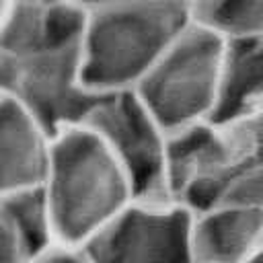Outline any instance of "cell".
Returning a JSON list of instances; mask_svg holds the SVG:
<instances>
[{
    "mask_svg": "<svg viewBox=\"0 0 263 263\" xmlns=\"http://www.w3.org/2000/svg\"><path fill=\"white\" fill-rule=\"evenodd\" d=\"M191 21L185 0H132L86 8L80 41L86 84L99 95L136 90Z\"/></svg>",
    "mask_w": 263,
    "mask_h": 263,
    "instance_id": "6da1fadb",
    "label": "cell"
},
{
    "mask_svg": "<svg viewBox=\"0 0 263 263\" xmlns=\"http://www.w3.org/2000/svg\"><path fill=\"white\" fill-rule=\"evenodd\" d=\"M41 187L51 210L58 245L72 249H82L136 199L125 171L86 125L53 136Z\"/></svg>",
    "mask_w": 263,
    "mask_h": 263,
    "instance_id": "7a4b0ae2",
    "label": "cell"
},
{
    "mask_svg": "<svg viewBox=\"0 0 263 263\" xmlns=\"http://www.w3.org/2000/svg\"><path fill=\"white\" fill-rule=\"evenodd\" d=\"M261 160L263 111L195 123L171 134V193L193 212L208 210Z\"/></svg>",
    "mask_w": 263,
    "mask_h": 263,
    "instance_id": "3957f363",
    "label": "cell"
},
{
    "mask_svg": "<svg viewBox=\"0 0 263 263\" xmlns=\"http://www.w3.org/2000/svg\"><path fill=\"white\" fill-rule=\"evenodd\" d=\"M226 39L191 21L134 90L168 134L214 119Z\"/></svg>",
    "mask_w": 263,
    "mask_h": 263,
    "instance_id": "277c9868",
    "label": "cell"
},
{
    "mask_svg": "<svg viewBox=\"0 0 263 263\" xmlns=\"http://www.w3.org/2000/svg\"><path fill=\"white\" fill-rule=\"evenodd\" d=\"M0 97L27 107L53 136L82 125L101 99L86 84L80 43L0 51Z\"/></svg>",
    "mask_w": 263,
    "mask_h": 263,
    "instance_id": "5b68a950",
    "label": "cell"
},
{
    "mask_svg": "<svg viewBox=\"0 0 263 263\" xmlns=\"http://www.w3.org/2000/svg\"><path fill=\"white\" fill-rule=\"evenodd\" d=\"M82 125L125 171L136 199L177 201L168 185L171 134L134 90L101 95Z\"/></svg>",
    "mask_w": 263,
    "mask_h": 263,
    "instance_id": "8992f818",
    "label": "cell"
},
{
    "mask_svg": "<svg viewBox=\"0 0 263 263\" xmlns=\"http://www.w3.org/2000/svg\"><path fill=\"white\" fill-rule=\"evenodd\" d=\"M193 210L134 199L80 251L88 263H193Z\"/></svg>",
    "mask_w": 263,
    "mask_h": 263,
    "instance_id": "52a82bcc",
    "label": "cell"
},
{
    "mask_svg": "<svg viewBox=\"0 0 263 263\" xmlns=\"http://www.w3.org/2000/svg\"><path fill=\"white\" fill-rule=\"evenodd\" d=\"M53 134L27 107L0 97V197L41 187L51 158Z\"/></svg>",
    "mask_w": 263,
    "mask_h": 263,
    "instance_id": "ba28073f",
    "label": "cell"
},
{
    "mask_svg": "<svg viewBox=\"0 0 263 263\" xmlns=\"http://www.w3.org/2000/svg\"><path fill=\"white\" fill-rule=\"evenodd\" d=\"M193 263H247L263 247V210L216 203L193 214Z\"/></svg>",
    "mask_w": 263,
    "mask_h": 263,
    "instance_id": "9c48e42d",
    "label": "cell"
},
{
    "mask_svg": "<svg viewBox=\"0 0 263 263\" xmlns=\"http://www.w3.org/2000/svg\"><path fill=\"white\" fill-rule=\"evenodd\" d=\"M263 111V37L226 41L222 88L214 119Z\"/></svg>",
    "mask_w": 263,
    "mask_h": 263,
    "instance_id": "30bf717a",
    "label": "cell"
},
{
    "mask_svg": "<svg viewBox=\"0 0 263 263\" xmlns=\"http://www.w3.org/2000/svg\"><path fill=\"white\" fill-rule=\"evenodd\" d=\"M0 203L27 255V261H33L58 245L55 226L43 187L10 193L0 197Z\"/></svg>",
    "mask_w": 263,
    "mask_h": 263,
    "instance_id": "8fae6325",
    "label": "cell"
},
{
    "mask_svg": "<svg viewBox=\"0 0 263 263\" xmlns=\"http://www.w3.org/2000/svg\"><path fill=\"white\" fill-rule=\"evenodd\" d=\"M189 6L195 23L226 41L263 37V0H195Z\"/></svg>",
    "mask_w": 263,
    "mask_h": 263,
    "instance_id": "7c38bea8",
    "label": "cell"
},
{
    "mask_svg": "<svg viewBox=\"0 0 263 263\" xmlns=\"http://www.w3.org/2000/svg\"><path fill=\"white\" fill-rule=\"evenodd\" d=\"M220 203H245L263 210V160L230 187Z\"/></svg>",
    "mask_w": 263,
    "mask_h": 263,
    "instance_id": "4fadbf2b",
    "label": "cell"
},
{
    "mask_svg": "<svg viewBox=\"0 0 263 263\" xmlns=\"http://www.w3.org/2000/svg\"><path fill=\"white\" fill-rule=\"evenodd\" d=\"M0 263H29L0 203Z\"/></svg>",
    "mask_w": 263,
    "mask_h": 263,
    "instance_id": "5bb4252c",
    "label": "cell"
},
{
    "mask_svg": "<svg viewBox=\"0 0 263 263\" xmlns=\"http://www.w3.org/2000/svg\"><path fill=\"white\" fill-rule=\"evenodd\" d=\"M29 263H88V261H86V257H84V253L80 249L55 245L53 249L45 251L43 255L35 257Z\"/></svg>",
    "mask_w": 263,
    "mask_h": 263,
    "instance_id": "9a60e30c",
    "label": "cell"
},
{
    "mask_svg": "<svg viewBox=\"0 0 263 263\" xmlns=\"http://www.w3.org/2000/svg\"><path fill=\"white\" fill-rule=\"evenodd\" d=\"M14 6H16V2H14V0H0V31L4 29L6 21L10 18V14H12Z\"/></svg>",
    "mask_w": 263,
    "mask_h": 263,
    "instance_id": "2e32d148",
    "label": "cell"
},
{
    "mask_svg": "<svg viewBox=\"0 0 263 263\" xmlns=\"http://www.w3.org/2000/svg\"><path fill=\"white\" fill-rule=\"evenodd\" d=\"M78 4H82L84 8H97V6H105V4H117V2H132V0H76Z\"/></svg>",
    "mask_w": 263,
    "mask_h": 263,
    "instance_id": "e0dca14e",
    "label": "cell"
},
{
    "mask_svg": "<svg viewBox=\"0 0 263 263\" xmlns=\"http://www.w3.org/2000/svg\"><path fill=\"white\" fill-rule=\"evenodd\" d=\"M16 4H55L62 0H14Z\"/></svg>",
    "mask_w": 263,
    "mask_h": 263,
    "instance_id": "ac0fdd59",
    "label": "cell"
},
{
    "mask_svg": "<svg viewBox=\"0 0 263 263\" xmlns=\"http://www.w3.org/2000/svg\"><path fill=\"white\" fill-rule=\"evenodd\" d=\"M247 263H263V247H261V249H259V251H257V253H255Z\"/></svg>",
    "mask_w": 263,
    "mask_h": 263,
    "instance_id": "d6986e66",
    "label": "cell"
},
{
    "mask_svg": "<svg viewBox=\"0 0 263 263\" xmlns=\"http://www.w3.org/2000/svg\"><path fill=\"white\" fill-rule=\"evenodd\" d=\"M185 2H189V4H191V2H195V0H185Z\"/></svg>",
    "mask_w": 263,
    "mask_h": 263,
    "instance_id": "ffe728a7",
    "label": "cell"
}]
</instances>
